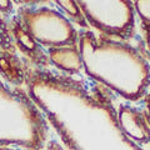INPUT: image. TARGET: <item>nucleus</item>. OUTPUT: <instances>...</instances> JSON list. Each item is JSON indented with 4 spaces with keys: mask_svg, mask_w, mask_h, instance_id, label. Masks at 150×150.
Returning a JSON list of instances; mask_svg holds the SVG:
<instances>
[{
    "mask_svg": "<svg viewBox=\"0 0 150 150\" xmlns=\"http://www.w3.org/2000/svg\"><path fill=\"white\" fill-rule=\"evenodd\" d=\"M83 68L88 76L129 100L140 99L150 83V70L135 49L116 41L98 40L91 33L79 38Z\"/></svg>",
    "mask_w": 150,
    "mask_h": 150,
    "instance_id": "obj_1",
    "label": "nucleus"
},
{
    "mask_svg": "<svg viewBox=\"0 0 150 150\" xmlns=\"http://www.w3.org/2000/svg\"><path fill=\"white\" fill-rule=\"evenodd\" d=\"M21 18L31 39L49 49L75 46L79 40L69 19L53 9H23Z\"/></svg>",
    "mask_w": 150,
    "mask_h": 150,
    "instance_id": "obj_2",
    "label": "nucleus"
},
{
    "mask_svg": "<svg viewBox=\"0 0 150 150\" xmlns=\"http://www.w3.org/2000/svg\"><path fill=\"white\" fill-rule=\"evenodd\" d=\"M86 24L106 35L130 38L134 31V6L131 1H76Z\"/></svg>",
    "mask_w": 150,
    "mask_h": 150,
    "instance_id": "obj_3",
    "label": "nucleus"
},
{
    "mask_svg": "<svg viewBox=\"0 0 150 150\" xmlns=\"http://www.w3.org/2000/svg\"><path fill=\"white\" fill-rule=\"evenodd\" d=\"M119 121L121 129L135 142H150L149 121L139 110L130 106H121L119 110Z\"/></svg>",
    "mask_w": 150,
    "mask_h": 150,
    "instance_id": "obj_4",
    "label": "nucleus"
},
{
    "mask_svg": "<svg viewBox=\"0 0 150 150\" xmlns=\"http://www.w3.org/2000/svg\"><path fill=\"white\" fill-rule=\"evenodd\" d=\"M50 60L55 67L68 73H78L83 68L80 51L76 46H64V48L49 49Z\"/></svg>",
    "mask_w": 150,
    "mask_h": 150,
    "instance_id": "obj_5",
    "label": "nucleus"
},
{
    "mask_svg": "<svg viewBox=\"0 0 150 150\" xmlns=\"http://www.w3.org/2000/svg\"><path fill=\"white\" fill-rule=\"evenodd\" d=\"M56 4L59 5V8L63 9V11L65 14H68L71 20L78 21L79 24H81V26H84V28L88 26L83 13H81L76 1H73V0H60V1H56Z\"/></svg>",
    "mask_w": 150,
    "mask_h": 150,
    "instance_id": "obj_6",
    "label": "nucleus"
},
{
    "mask_svg": "<svg viewBox=\"0 0 150 150\" xmlns=\"http://www.w3.org/2000/svg\"><path fill=\"white\" fill-rule=\"evenodd\" d=\"M134 10L143 20L145 26H150V1H134Z\"/></svg>",
    "mask_w": 150,
    "mask_h": 150,
    "instance_id": "obj_7",
    "label": "nucleus"
},
{
    "mask_svg": "<svg viewBox=\"0 0 150 150\" xmlns=\"http://www.w3.org/2000/svg\"><path fill=\"white\" fill-rule=\"evenodd\" d=\"M13 3L11 1H8V0H1L0 1V11H8L11 9Z\"/></svg>",
    "mask_w": 150,
    "mask_h": 150,
    "instance_id": "obj_8",
    "label": "nucleus"
},
{
    "mask_svg": "<svg viewBox=\"0 0 150 150\" xmlns=\"http://www.w3.org/2000/svg\"><path fill=\"white\" fill-rule=\"evenodd\" d=\"M145 29V38H146V43H148V46L150 49V26H144Z\"/></svg>",
    "mask_w": 150,
    "mask_h": 150,
    "instance_id": "obj_9",
    "label": "nucleus"
},
{
    "mask_svg": "<svg viewBox=\"0 0 150 150\" xmlns=\"http://www.w3.org/2000/svg\"><path fill=\"white\" fill-rule=\"evenodd\" d=\"M1 150H11V149H1Z\"/></svg>",
    "mask_w": 150,
    "mask_h": 150,
    "instance_id": "obj_10",
    "label": "nucleus"
}]
</instances>
